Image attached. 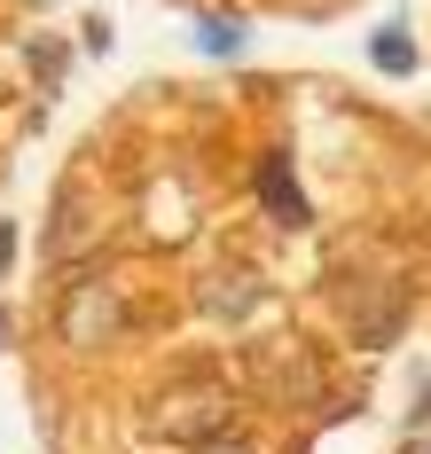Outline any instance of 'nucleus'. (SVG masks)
Here are the masks:
<instances>
[{"label":"nucleus","instance_id":"f257e3e1","mask_svg":"<svg viewBox=\"0 0 431 454\" xmlns=\"http://www.w3.org/2000/svg\"><path fill=\"white\" fill-rule=\"evenodd\" d=\"M149 423L165 431V447H212V439H228L236 400H228L220 376H181V384H165L149 400Z\"/></svg>","mask_w":431,"mask_h":454},{"label":"nucleus","instance_id":"f03ea898","mask_svg":"<svg viewBox=\"0 0 431 454\" xmlns=\"http://www.w3.org/2000/svg\"><path fill=\"white\" fill-rule=\"evenodd\" d=\"M55 329H63L71 353H102V345L126 329V298H118V282H110V274H79V282L55 298Z\"/></svg>","mask_w":431,"mask_h":454},{"label":"nucleus","instance_id":"7ed1b4c3","mask_svg":"<svg viewBox=\"0 0 431 454\" xmlns=\"http://www.w3.org/2000/svg\"><path fill=\"white\" fill-rule=\"evenodd\" d=\"M259 392L275 400V408H322V392H330V376H322V361H314V345H298V337H283V345H267L259 353Z\"/></svg>","mask_w":431,"mask_h":454},{"label":"nucleus","instance_id":"20e7f679","mask_svg":"<svg viewBox=\"0 0 431 454\" xmlns=\"http://www.w3.org/2000/svg\"><path fill=\"white\" fill-rule=\"evenodd\" d=\"M95 243H102V212H87V196H79V188H63V196H55V212H48V227H40V251H48L55 267H79Z\"/></svg>","mask_w":431,"mask_h":454},{"label":"nucleus","instance_id":"39448f33","mask_svg":"<svg viewBox=\"0 0 431 454\" xmlns=\"http://www.w3.org/2000/svg\"><path fill=\"white\" fill-rule=\"evenodd\" d=\"M345 329H353V345H392L400 329H408V282H377L369 298H345Z\"/></svg>","mask_w":431,"mask_h":454},{"label":"nucleus","instance_id":"423d86ee","mask_svg":"<svg viewBox=\"0 0 431 454\" xmlns=\"http://www.w3.org/2000/svg\"><path fill=\"white\" fill-rule=\"evenodd\" d=\"M251 188H259V204H267L283 227H306V220H314V212H306V188H298V173H290V157H259Z\"/></svg>","mask_w":431,"mask_h":454},{"label":"nucleus","instance_id":"0eeeda50","mask_svg":"<svg viewBox=\"0 0 431 454\" xmlns=\"http://www.w3.org/2000/svg\"><path fill=\"white\" fill-rule=\"evenodd\" d=\"M369 63H377L384 79H408V71H416V40H408L400 24H384L377 40H369Z\"/></svg>","mask_w":431,"mask_h":454},{"label":"nucleus","instance_id":"6e6552de","mask_svg":"<svg viewBox=\"0 0 431 454\" xmlns=\"http://www.w3.org/2000/svg\"><path fill=\"white\" fill-rule=\"evenodd\" d=\"M243 40H251L243 16H196V47H204V55H236Z\"/></svg>","mask_w":431,"mask_h":454},{"label":"nucleus","instance_id":"1a4fd4ad","mask_svg":"<svg viewBox=\"0 0 431 454\" xmlns=\"http://www.w3.org/2000/svg\"><path fill=\"white\" fill-rule=\"evenodd\" d=\"M204 306H212L220 321H236L243 306H251V274H236V282H212V290H204Z\"/></svg>","mask_w":431,"mask_h":454},{"label":"nucleus","instance_id":"9d476101","mask_svg":"<svg viewBox=\"0 0 431 454\" xmlns=\"http://www.w3.org/2000/svg\"><path fill=\"white\" fill-rule=\"evenodd\" d=\"M32 63L48 71V87H55V79H63V40H32Z\"/></svg>","mask_w":431,"mask_h":454},{"label":"nucleus","instance_id":"9b49d317","mask_svg":"<svg viewBox=\"0 0 431 454\" xmlns=\"http://www.w3.org/2000/svg\"><path fill=\"white\" fill-rule=\"evenodd\" d=\"M110 40H118V32H110V16H87V55H110Z\"/></svg>","mask_w":431,"mask_h":454},{"label":"nucleus","instance_id":"f8f14e48","mask_svg":"<svg viewBox=\"0 0 431 454\" xmlns=\"http://www.w3.org/2000/svg\"><path fill=\"white\" fill-rule=\"evenodd\" d=\"M196 454H251V447H243L236 431H228V439H212V447H196Z\"/></svg>","mask_w":431,"mask_h":454},{"label":"nucleus","instance_id":"ddd939ff","mask_svg":"<svg viewBox=\"0 0 431 454\" xmlns=\"http://www.w3.org/2000/svg\"><path fill=\"white\" fill-rule=\"evenodd\" d=\"M16 267V227H0V274Z\"/></svg>","mask_w":431,"mask_h":454},{"label":"nucleus","instance_id":"4468645a","mask_svg":"<svg viewBox=\"0 0 431 454\" xmlns=\"http://www.w3.org/2000/svg\"><path fill=\"white\" fill-rule=\"evenodd\" d=\"M408 454H431V447H408Z\"/></svg>","mask_w":431,"mask_h":454},{"label":"nucleus","instance_id":"2eb2a0df","mask_svg":"<svg viewBox=\"0 0 431 454\" xmlns=\"http://www.w3.org/2000/svg\"><path fill=\"white\" fill-rule=\"evenodd\" d=\"M32 8H40V0H32Z\"/></svg>","mask_w":431,"mask_h":454}]
</instances>
